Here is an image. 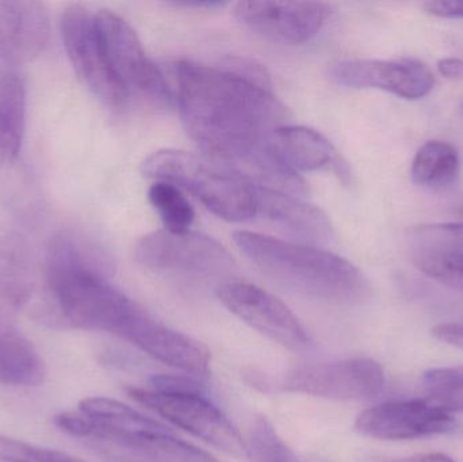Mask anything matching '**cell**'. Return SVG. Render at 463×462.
<instances>
[{"mask_svg":"<svg viewBox=\"0 0 463 462\" xmlns=\"http://www.w3.org/2000/svg\"><path fill=\"white\" fill-rule=\"evenodd\" d=\"M237 65H174L187 133L214 162L247 181L294 195L305 193L301 176L288 170L274 151L275 133L288 119L285 106L272 94L263 70Z\"/></svg>","mask_w":463,"mask_h":462,"instance_id":"obj_1","label":"cell"},{"mask_svg":"<svg viewBox=\"0 0 463 462\" xmlns=\"http://www.w3.org/2000/svg\"><path fill=\"white\" fill-rule=\"evenodd\" d=\"M49 295L61 316L83 330L127 339L146 309L117 289L102 266L70 235L52 239L46 255Z\"/></svg>","mask_w":463,"mask_h":462,"instance_id":"obj_2","label":"cell"},{"mask_svg":"<svg viewBox=\"0 0 463 462\" xmlns=\"http://www.w3.org/2000/svg\"><path fill=\"white\" fill-rule=\"evenodd\" d=\"M233 240L266 276L305 297L350 306L372 293L355 265L326 250L248 231L234 232Z\"/></svg>","mask_w":463,"mask_h":462,"instance_id":"obj_3","label":"cell"},{"mask_svg":"<svg viewBox=\"0 0 463 462\" xmlns=\"http://www.w3.org/2000/svg\"><path fill=\"white\" fill-rule=\"evenodd\" d=\"M146 178L168 182L187 190L212 213L232 222L255 219L252 182L211 160L189 152L162 149L149 155L141 165Z\"/></svg>","mask_w":463,"mask_h":462,"instance_id":"obj_4","label":"cell"},{"mask_svg":"<svg viewBox=\"0 0 463 462\" xmlns=\"http://www.w3.org/2000/svg\"><path fill=\"white\" fill-rule=\"evenodd\" d=\"M130 398L201 441L232 456L245 455V442L200 382L168 391L130 388Z\"/></svg>","mask_w":463,"mask_h":462,"instance_id":"obj_5","label":"cell"},{"mask_svg":"<svg viewBox=\"0 0 463 462\" xmlns=\"http://www.w3.org/2000/svg\"><path fill=\"white\" fill-rule=\"evenodd\" d=\"M95 24L109 68L129 100L137 97L152 105H168L171 91L165 75L149 59L132 26L110 10L95 13Z\"/></svg>","mask_w":463,"mask_h":462,"instance_id":"obj_6","label":"cell"},{"mask_svg":"<svg viewBox=\"0 0 463 462\" xmlns=\"http://www.w3.org/2000/svg\"><path fill=\"white\" fill-rule=\"evenodd\" d=\"M135 257L144 268L200 279L230 276L233 258L219 241L203 233L156 231L136 244Z\"/></svg>","mask_w":463,"mask_h":462,"instance_id":"obj_7","label":"cell"},{"mask_svg":"<svg viewBox=\"0 0 463 462\" xmlns=\"http://www.w3.org/2000/svg\"><path fill=\"white\" fill-rule=\"evenodd\" d=\"M385 384L386 374L380 363L353 357L296 366L283 376L280 388L326 401H359L380 395Z\"/></svg>","mask_w":463,"mask_h":462,"instance_id":"obj_8","label":"cell"},{"mask_svg":"<svg viewBox=\"0 0 463 462\" xmlns=\"http://www.w3.org/2000/svg\"><path fill=\"white\" fill-rule=\"evenodd\" d=\"M60 29L68 59L84 86L111 110H122L129 98L106 61L95 13L81 5H70L62 11Z\"/></svg>","mask_w":463,"mask_h":462,"instance_id":"obj_9","label":"cell"},{"mask_svg":"<svg viewBox=\"0 0 463 462\" xmlns=\"http://www.w3.org/2000/svg\"><path fill=\"white\" fill-rule=\"evenodd\" d=\"M217 293L228 311L275 344L298 353L307 352L315 344L296 314L261 288L248 282L227 281L220 285Z\"/></svg>","mask_w":463,"mask_h":462,"instance_id":"obj_10","label":"cell"},{"mask_svg":"<svg viewBox=\"0 0 463 462\" xmlns=\"http://www.w3.org/2000/svg\"><path fill=\"white\" fill-rule=\"evenodd\" d=\"M26 295V287L0 254V385L5 387H40L45 382L43 357L14 320V308Z\"/></svg>","mask_w":463,"mask_h":462,"instance_id":"obj_11","label":"cell"},{"mask_svg":"<svg viewBox=\"0 0 463 462\" xmlns=\"http://www.w3.org/2000/svg\"><path fill=\"white\" fill-rule=\"evenodd\" d=\"M453 412L426 399L393 401L370 407L358 415L355 430L381 441H410L456 430Z\"/></svg>","mask_w":463,"mask_h":462,"instance_id":"obj_12","label":"cell"},{"mask_svg":"<svg viewBox=\"0 0 463 462\" xmlns=\"http://www.w3.org/2000/svg\"><path fill=\"white\" fill-rule=\"evenodd\" d=\"M331 78L350 89L383 90L408 100L427 97L435 86L432 71L415 59L343 60L332 67Z\"/></svg>","mask_w":463,"mask_h":462,"instance_id":"obj_13","label":"cell"},{"mask_svg":"<svg viewBox=\"0 0 463 462\" xmlns=\"http://www.w3.org/2000/svg\"><path fill=\"white\" fill-rule=\"evenodd\" d=\"M54 422L71 436L105 445L117 444L137 434L170 430L132 407L109 398L84 399L75 411L57 415Z\"/></svg>","mask_w":463,"mask_h":462,"instance_id":"obj_14","label":"cell"},{"mask_svg":"<svg viewBox=\"0 0 463 462\" xmlns=\"http://www.w3.org/2000/svg\"><path fill=\"white\" fill-rule=\"evenodd\" d=\"M331 13V5L321 2H239L234 5L240 24L288 45H299L315 37Z\"/></svg>","mask_w":463,"mask_h":462,"instance_id":"obj_15","label":"cell"},{"mask_svg":"<svg viewBox=\"0 0 463 462\" xmlns=\"http://www.w3.org/2000/svg\"><path fill=\"white\" fill-rule=\"evenodd\" d=\"M256 216L297 243L323 246L334 239V227L321 209L309 205L294 194L253 184Z\"/></svg>","mask_w":463,"mask_h":462,"instance_id":"obj_16","label":"cell"},{"mask_svg":"<svg viewBox=\"0 0 463 462\" xmlns=\"http://www.w3.org/2000/svg\"><path fill=\"white\" fill-rule=\"evenodd\" d=\"M51 38V16L41 2H0V57L11 64L37 59Z\"/></svg>","mask_w":463,"mask_h":462,"instance_id":"obj_17","label":"cell"},{"mask_svg":"<svg viewBox=\"0 0 463 462\" xmlns=\"http://www.w3.org/2000/svg\"><path fill=\"white\" fill-rule=\"evenodd\" d=\"M127 342L154 360L178 369L190 376H206L211 368V353L200 342L157 322L146 312Z\"/></svg>","mask_w":463,"mask_h":462,"instance_id":"obj_18","label":"cell"},{"mask_svg":"<svg viewBox=\"0 0 463 462\" xmlns=\"http://www.w3.org/2000/svg\"><path fill=\"white\" fill-rule=\"evenodd\" d=\"M274 151L278 160L291 173L331 171L348 184L351 171L342 155L321 133L305 127L285 125L275 133Z\"/></svg>","mask_w":463,"mask_h":462,"instance_id":"obj_19","label":"cell"},{"mask_svg":"<svg viewBox=\"0 0 463 462\" xmlns=\"http://www.w3.org/2000/svg\"><path fill=\"white\" fill-rule=\"evenodd\" d=\"M111 462H217L205 450L182 441L171 430L144 433L105 445Z\"/></svg>","mask_w":463,"mask_h":462,"instance_id":"obj_20","label":"cell"},{"mask_svg":"<svg viewBox=\"0 0 463 462\" xmlns=\"http://www.w3.org/2000/svg\"><path fill=\"white\" fill-rule=\"evenodd\" d=\"M26 121V90L16 73L0 76V174L18 162Z\"/></svg>","mask_w":463,"mask_h":462,"instance_id":"obj_21","label":"cell"},{"mask_svg":"<svg viewBox=\"0 0 463 462\" xmlns=\"http://www.w3.org/2000/svg\"><path fill=\"white\" fill-rule=\"evenodd\" d=\"M461 159L448 141L430 140L419 148L411 165V176L418 186L446 189L457 181Z\"/></svg>","mask_w":463,"mask_h":462,"instance_id":"obj_22","label":"cell"},{"mask_svg":"<svg viewBox=\"0 0 463 462\" xmlns=\"http://www.w3.org/2000/svg\"><path fill=\"white\" fill-rule=\"evenodd\" d=\"M149 203L159 214L165 231L186 232L194 222V209L175 184L157 181L148 192Z\"/></svg>","mask_w":463,"mask_h":462,"instance_id":"obj_23","label":"cell"},{"mask_svg":"<svg viewBox=\"0 0 463 462\" xmlns=\"http://www.w3.org/2000/svg\"><path fill=\"white\" fill-rule=\"evenodd\" d=\"M250 462H301L266 418H256L245 439Z\"/></svg>","mask_w":463,"mask_h":462,"instance_id":"obj_24","label":"cell"},{"mask_svg":"<svg viewBox=\"0 0 463 462\" xmlns=\"http://www.w3.org/2000/svg\"><path fill=\"white\" fill-rule=\"evenodd\" d=\"M412 255L463 252V222L413 227L408 233Z\"/></svg>","mask_w":463,"mask_h":462,"instance_id":"obj_25","label":"cell"},{"mask_svg":"<svg viewBox=\"0 0 463 462\" xmlns=\"http://www.w3.org/2000/svg\"><path fill=\"white\" fill-rule=\"evenodd\" d=\"M430 401L449 411H463V365L427 371L421 377Z\"/></svg>","mask_w":463,"mask_h":462,"instance_id":"obj_26","label":"cell"},{"mask_svg":"<svg viewBox=\"0 0 463 462\" xmlns=\"http://www.w3.org/2000/svg\"><path fill=\"white\" fill-rule=\"evenodd\" d=\"M412 262L430 278L463 290V252L412 255Z\"/></svg>","mask_w":463,"mask_h":462,"instance_id":"obj_27","label":"cell"},{"mask_svg":"<svg viewBox=\"0 0 463 462\" xmlns=\"http://www.w3.org/2000/svg\"><path fill=\"white\" fill-rule=\"evenodd\" d=\"M423 10L437 18L463 19V2H454V0L427 2L423 5Z\"/></svg>","mask_w":463,"mask_h":462,"instance_id":"obj_28","label":"cell"},{"mask_svg":"<svg viewBox=\"0 0 463 462\" xmlns=\"http://www.w3.org/2000/svg\"><path fill=\"white\" fill-rule=\"evenodd\" d=\"M432 335L450 346L463 350V323L448 322L440 323L432 328Z\"/></svg>","mask_w":463,"mask_h":462,"instance_id":"obj_29","label":"cell"},{"mask_svg":"<svg viewBox=\"0 0 463 462\" xmlns=\"http://www.w3.org/2000/svg\"><path fill=\"white\" fill-rule=\"evenodd\" d=\"M440 75L453 80H463V59L459 57H445L437 62Z\"/></svg>","mask_w":463,"mask_h":462,"instance_id":"obj_30","label":"cell"},{"mask_svg":"<svg viewBox=\"0 0 463 462\" xmlns=\"http://www.w3.org/2000/svg\"><path fill=\"white\" fill-rule=\"evenodd\" d=\"M391 462H457L450 456L443 453H418V455L407 456Z\"/></svg>","mask_w":463,"mask_h":462,"instance_id":"obj_31","label":"cell"},{"mask_svg":"<svg viewBox=\"0 0 463 462\" xmlns=\"http://www.w3.org/2000/svg\"><path fill=\"white\" fill-rule=\"evenodd\" d=\"M461 110H462V113H463V100H462V103H461Z\"/></svg>","mask_w":463,"mask_h":462,"instance_id":"obj_32","label":"cell"}]
</instances>
